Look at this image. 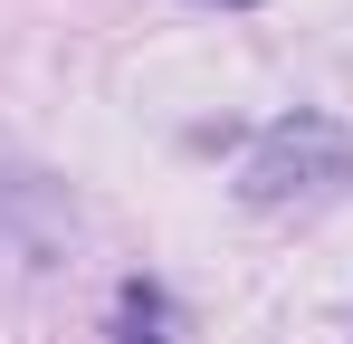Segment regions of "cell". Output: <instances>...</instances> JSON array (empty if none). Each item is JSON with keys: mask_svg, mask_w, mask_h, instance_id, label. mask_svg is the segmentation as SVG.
<instances>
[{"mask_svg": "<svg viewBox=\"0 0 353 344\" xmlns=\"http://www.w3.org/2000/svg\"><path fill=\"white\" fill-rule=\"evenodd\" d=\"M230 10H248V0H230Z\"/></svg>", "mask_w": 353, "mask_h": 344, "instance_id": "7a4b0ae2", "label": "cell"}, {"mask_svg": "<svg viewBox=\"0 0 353 344\" xmlns=\"http://www.w3.org/2000/svg\"><path fill=\"white\" fill-rule=\"evenodd\" d=\"M353 172V144L334 134V124H315V115H296V124H277L258 153H248V172H239V191L258 201V211H287V201H325L334 182Z\"/></svg>", "mask_w": 353, "mask_h": 344, "instance_id": "6da1fadb", "label": "cell"}]
</instances>
